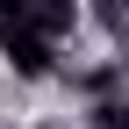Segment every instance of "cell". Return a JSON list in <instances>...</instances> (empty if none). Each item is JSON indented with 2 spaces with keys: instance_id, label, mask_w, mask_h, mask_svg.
I'll use <instances>...</instances> for the list:
<instances>
[{
  "instance_id": "obj_4",
  "label": "cell",
  "mask_w": 129,
  "mask_h": 129,
  "mask_svg": "<svg viewBox=\"0 0 129 129\" xmlns=\"http://www.w3.org/2000/svg\"><path fill=\"white\" fill-rule=\"evenodd\" d=\"M86 22H101L108 36H129V0H86Z\"/></svg>"
},
{
  "instance_id": "obj_5",
  "label": "cell",
  "mask_w": 129,
  "mask_h": 129,
  "mask_svg": "<svg viewBox=\"0 0 129 129\" xmlns=\"http://www.w3.org/2000/svg\"><path fill=\"white\" fill-rule=\"evenodd\" d=\"M36 129H72V122H36Z\"/></svg>"
},
{
  "instance_id": "obj_3",
  "label": "cell",
  "mask_w": 129,
  "mask_h": 129,
  "mask_svg": "<svg viewBox=\"0 0 129 129\" xmlns=\"http://www.w3.org/2000/svg\"><path fill=\"white\" fill-rule=\"evenodd\" d=\"M86 129H129V93H93Z\"/></svg>"
},
{
  "instance_id": "obj_2",
  "label": "cell",
  "mask_w": 129,
  "mask_h": 129,
  "mask_svg": "<svg viewBox=\"0 0 129 129\" xmlns=\"http://www.w3.org/2000/svg\"><path fill=\"white\" fill-rule=\"evenodd\" d=\"M29 14L43 22V36H72V29H86V0H29Z\"/></svg>"
},
{
  "instance_id": "obj_1",
  "label": "cell",
  "mask_w": 129,
  "mask_h": 129,
  "mask_svg": "<svg viewBox=\"0 0 129 129\" xmlns=\"http://www.w3.org/2000/svg\"><path fill=\"white\" fill-rule=\"evenodd\" d=\"M0 57L14 79H57V36H43L29 0H0Z\"/></svg>"
}]
</instances>
